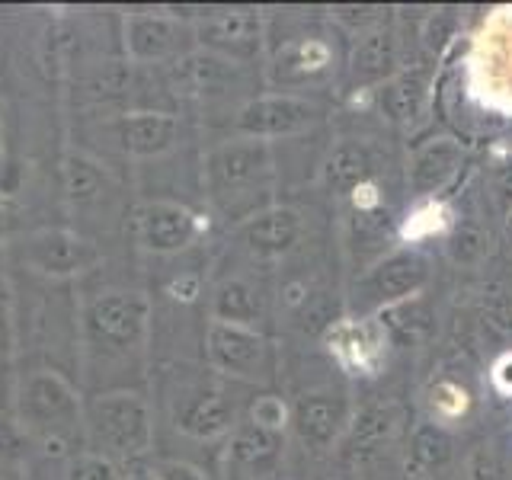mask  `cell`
I'll use <instances>...</instances> for the list:
<instances>
[{"label": "cell", "mask_w": 512, "mask_h": 480, "mask_svg": "<svg viewBox=\"0 0 512 480\" xmlns=\"http://www.w3.org/2000/svg\"><path fill=\"white\" fill-rule=\"evenodd\" d=\"M468 87L484 109L512 116V7H496L480 23L468 55Z\"/></svg>", "instance_id": "obj_1"}, {"label": "cell", "mask_w": 512, "mask_h": 480, "mask_svg": "<svg viewBox=\"0 0 512 480\" xmlns=\"http://www.w3.org/2000/svg\"><path fill=\"white\" fill-rule=\"evenodd\" d=\"M93 426L96 436L109 442L116 452H141L151 439V423H148V407L132 394H112L100 400L93 410Z\"/></svg>", "instance_id": "obj_2"}, {"label": "cell", "mask_w": 512, "mask_h": 480, "mask_svg": "<svg viewBox=\"0 0 512 480\" xmlns=\"http://www.w3.org/2000/svg\"><path fill=\"white\" fill-rule=\"evenodd\" d=\"M327 343L349 375H375L384 359V333L375 324L343 320L340 327L330 330Z\"/></svg>", "instance_id": "obj_3"}, {"label": "cell", "mask_w": 512, "mask_h": 480, "mask_svg": "<svg viewBox=\"0 0 512 480\" xmlns=\"http://www.w3.org/2000/svg\"><path fill=\"white\" fill-rule=\"evenodd\" d=\"M199 228H202V221H196V215L186 212L180 205H167V202L148 205L138 218L141 244L148 250H160V253L186 247Z\"/></svg>", "instance_id": "obj_4"}, {"label": "cell", "mask_w": 512, "mask_h": 480, "mask_svg": "<svg viewBox=\"0 0 512 480\" xmlns=\"http://www.w3.org/2000/svg\"><path fill=\"white\" fill-rule=\"evenodd\" d=\"M314 116L317 109L308 103L292 100V96H269V100H260L240 112V128L250 135H288L311 125Z\"/></svg>", "instance_id": "obj_5"}, {"label": "cell", "mask_w": 512, "mask_h": 480, "mask_svg": "<svg viewBox=\"0 0 512 480\" xmlns=\"http://www.w3.org/2000/svg\"><path fill=\"white\" fill-rule=\"evenodd\" d=\"M212 343V356L221 368H231L237 375H256L253 368H260L263 359V340L234 324H218L208 336Z\"/></svg>", "instance_id": "obj_6"}, {"label": "cell", "mask_w": 512, "mask_h": 480, "mask_svg": "<svg viewBox=\"0 0 512 480\" xmlns=\"http://www.w3.org/2000/svg\"><path fill=\"white\" fill-rule=\"evenodd\" d=\"M29 260L36 263L42 272H74V269H80L84 263L93 260V250H90L87 240L55 231V234H39L36 240H32Z\"/></svg>", "instance_id": "obj_7"}, {"label": "cell", "mask_w": 512, "mask_h": 480, "mask_svg": "<svg viewBox=\"0 0 512 480\" xmlns=\"http://www.w3.org/2000/svg\"><path fill=\"white\" fill-rule=\"evenodd\" d=\"M125 32L135 58H164L180 45V26L164 16H132Z\"/></svg>", "instance_id": "obj_8"}, {"label": "cell", "mask_w": 512, "mask_h": 480, "mask_svg": "<svg viewBox=\"0 0 512 480\" xmlns=\"http://www.w3.org/2000/svg\"><path fill=\"white\" fill-rule=\"evenodd\" d=\"M93 324L100 327L103 336H116V340H135V333L144 330V301L112 295L93 308Z\"/></svg>", "instance_id": "obj_9"}, {"label": "cell", "mask_w": 512, "mask_h": 480, "mask_svg": "<svg viewBox=\"0 0 512 480\" xmlns=\"http://www.w3.org/2000/svg\"><path fill=\"white\" fill-rule=\"evenodd\" d=\"M176 132V122L167 116H128L122 125V144L125 151L135 154H151L170 148Z\"/></svg>", "instance_id": "obj_10"}, {"label": "cell", "mask_w": 512, "mask_h": 480, "mask_svg": "<svg viewBox=\"0 0 512 480\" xmlns=\"http://www.w3.org/2000/svg\"><path fill=\"white\" fill-rule=\"evenodd\" d=\"M448 224H452V208H448L445 202L439 199H429V202H420L413 208V212L407 215L404 221V240H429V237H436L442 234Z\"/></svg>", "instance_id": "obj_11"}, {"label": "cell", "mask_w": 512, "mask_h": 480, "mask_svg": "<svg viewBox=\"0 0 512 480\" xmlns=\"http://www.w3.org/2000/svg\"><path fill=\"white\" fill-rule=\"evenodd\" d=\"M432 407H436V413L448 416V420H455V416L468 410V391L458 388L452 381H439L436 388H432Z\"/></svg>", "instance_id": "obj_12"}, {"label": "cell", "mask_w": 512, "mask_h": 480, "mask_svg": "<svg viewBox=\"0 0 512 480\" xmlns=\"http://www.w3.org/2000/svg\"><path fill=\"white\" fill-rule=\"evenodd\" d=\"M253 423L263 429H282L288 423V410L279 397H260L253 407Z\"/></svg>", "instance_id": "obj_13"}, {"label": "cell", "mask_w": 512, "mask_h": 480, "mask_svg": "<svg viewBox=\"0 0 512 480\" xmlns=\"http://www.w3.org/2000/svg\"><path fill=\"white\" fill-rule=\"evenodd\" d=\"M64 480H116V471L103 458H80Z\"/></svg>", "instance_id": "obj_14"}, {"label": "cell", "mask_w": 512, "mask_h": 480, "mask_svg": "<svg viewBox=\"0 0 512 480\" xmlns=\"http://www.w3.org/2000/svg\"><path fill=\"white\" fill-rule=\"evenodd\" d=\"M490 381H493V388L500 391L503 397H512V352H503V356L493 362Z\"/></svg>", "instance_id": "obj_15"}, {"label": "cell", "mask_w": 512, "mask_h": 480, "mask_svg": "<svg viewBox=\"0 0 512 480\" xmlns=\"http://www.w3.org/2000/svg\"><path fill=\"white\" fill-rule=\"evenodd\" d=\"M352 202H356L359 208H372V205H378V189L372 183H359L356 189H352Z\"/></svg>", "instance_id": "obj_16"}, {"label": "cell", "mask_w": 512, "mask_h": 480, "mask_svg": "<svg viewBox=\"0 0 512 480\" xmlns=\"http://www.w3.org/2000/svg\"><path fill=\"white\" fill-rule=\"evenodd\" d=\"M132 480H157V477H154L151 471H138V474H135Z\"/></svg>", "instance_id": "obj_17"}]
</instances>
